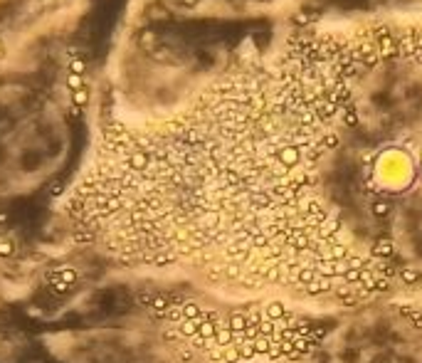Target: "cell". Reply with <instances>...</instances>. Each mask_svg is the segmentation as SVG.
I'll list each match as a JSON object with an SVG mask.
<instances>
[{
  "mask_svg": "<svg viewBox=\"0 0 422 363\" xmlns=\"http://www.w3.org/2000/svg\"><path fill=\"white\" fill-rule=\"evenodd\" d=\"M77 269L74 267H60L57 272H52L50 274V284L57 289V292H65V289H69L74 282H77Z\"/></svg>",
  "mask_w": 422,
  "mask_h": 363,
  "instance_id": "6da1fadb",
  "label": "cell"
},
{
  "mask_svg": "<svg viewBox=\"0 0 422 363\" xmlns=\"http://www.w3.org/2000/svg\"><path fill=\"white\" fill-rule=\"evenodd\" d=\"M264 316L272 319V321H292L294 319V314L284 306V301H269L264 306Z\"/></svg>",
  "mask_w": 422,
  "mask_h": 363,
  "instance_id": "7a4b0ae2",
  "label": "cell"
},
{
  "mask_svg": "<svg viewBox=\"0 0 422 363\" xmlns=\"http://www.w3.org/2000/svg\"><path fill=\"white\" fill-rule=\"evenodd\" d=\"M304 292H306L309 297H319V294H324V292H333V284H331V277H324V274H316V279H314L311 284H306V287H304Z\"/></svg>",
  "mask_w": 422,
  "mask_h": 363,
  "instance_id": "3957f363",
  "label": "cell"
},
{
  "mask_svg": "<svg viewBox=\"0 0 422 363\" xmlns=\"http://www.w3.org/2000/svg\"><path fill=\"white\" fill-rule=\"evenodd\" d=\"M237 351H240V356H242V363L245 361H252L255 356H257V351H255V341H250V338H245L242 333L235 338V343H232Z\"/></svg>",
  "mask_w": 422,
  "mask_h": 363,
  "instance_id": "277c9868",
  "label": "cell"
},
{
  "mask_svg": "<svg viewBox=\"0 0 422 363\" xmlns=\"http://www.w3.org/2000/svg\"><path fill=\"white\" fill-rule=\"evenodd\" d=\"M292 279H294V284H299V287H306V284H311L314 279H316V269L311 267V264H301L294 274H292Z\"/></svg>",
  "mask_w": 422,
  "mask_h": 363,
  "instance_id": "5b68a950",
  "label": "cell"
},
{
  "mask_svg": "<svg viewBox=\"0 0 422 363\" xmlns=\"http://www.w3.org/2000/svg\"><path fill=\"white\" fill-rule=\"evenodd\" d=\"M370 255H373V257H378V260H388V257L392 255V240H390V237H380V240H375V245H373Z\"/></svg>",
  "mask_w": 422,
  "mask_h": 363,
  "instance_id": "8992f818",
  "label": "cell"
},
{
  "mask_svg": "<svg viewBox=\"0 0 422 363\" xmlns=\"http://www.w3.org/2000/svg\"><path fill=\"white\" fill-rule=\"evenodd\" d=\"M232 333H245V329H247V311H235L230 319H227V324H225Z\"/></svg>",
  "mask_w": 422,
  "mask_h": 363,
  "instance_id": "52a82bcc",
  "label": "cell"
},
{
  "mask_svg": "<svg viewBox=\"0 0 422 363\" xmlns=\"http://www.w3.org/2000/svg\"><path fill=\"white\" fill-rule=\"evenodd\" d=\"M202 319V316H200ZM200 319H183L175 329H178V333L183 336V338H193L195 333H197V329H200Z\"/></svg>",
  "mask_w": 422,
  "mask_h": 363,
  "instance_id": "ba28073f",
  "label": "cell"
},
{
  "mask_svg": "<svg viewBox=\"0 0 422 363\" xmlns=\"http://www.w3.org/2000/svg\"><path fill=\"white\" fill-rule=\"evenodd\" d=\"M220 329H223V324H215V321L200 319V329H197V333H200V336H205V338H215Z\"/></svg>",
  "mask_w": 422,
  "mask_h": 363,
  "instance_id": "9c48e42d",
  "label": "cell"
},
{
  "mask_svg": "<svg viewBox=\"0 0 422 363\" xmlns=\"http://www.w3.org/2000/svg\"><path fill=\"white\" fill-rule=\"evenodd\" d=\"M223 277L230 279V282L242 279V264H240V262H225V264H223Z\"/></svg>",
  "mask_w": 422,
  "mask_h": 363,
  "instance_id": "30bf717a",
  "label": "cell"
},
{
  "mask_svg": "<svg viewBox=\"0 0 422 363\" xmlns=\"http://www.w3.org/2000/svg\"><path fill=\"white\" fill-rule=\"evenodd\" d=\"M235 338H237V333H232L227 326H223V329L218 331V336H215V346L227 348V346H232V343H235Z\"/></svg>",
  "mask_w": 422,
  "mask_h": 363,
  "instance_id": "8fae6325",
  "label": "cell"
},
{
  "mask_svg": "<svg viewBox=\"0 0 422 363\" xmlns=\"http://www.w3.org/2000/svg\"><path fill=\"white\" fill-rule=\"evenodd\" d=\"M175 260H178V255H173V252H156L153 257H148V262L156 264V267H168V264H173Z\"/></svg>",
  "mask_w": 422,
  "mask_h": 363,
  "instance_id": "7c38bea8",
  "label": "cell"
},
{
  "mask_svg": "<svg viewBox=\"0 0 422 363\" xmlns=\"http://www.w3.org/2000/svg\"><path fill=\"white\" fill-rule=\"evenodd\" d=\"M397 277H400L402 284H417L420 277H422V272H417V269H412V267H405V269L397 272Z\"/></svg>",
  "mask_w": 422,
  "mask_h": 363,
  "instance_id": "4fadbf2b",
  "label": "cell"
},
{
  "mask_svg": "<svg viewBox=\"0 0 422 363\" xmlns=\"http://www.w3.org/2000/svg\"><path fill=\"white\" fill-rule=\"evenodd\" d=\"M180 309H183V319H200L202 316V309L195 301H183Z\"/></svg>",
  "mask_w": 422,
  "mask_h": 363,
  "instance_id": "5bb4252c",
  "label": "cell"
},
{
  "mask_svg": "<svg viewBox=\"0 0 422 363\" xmlns=\"http://www.w3.org/2000/svg\"><path fill=\"white\" fill-rule=\"evenodd\" d=\"M272 341H274V336H264V333H260V336L255 338V351H257L260 356L269 353V348H272Z\"/></svg>",
  "mask_w": 422,
  "mask_h": 363,
  "instance_id": "9a60e30c",
  "label": "cell"
},
{
  "mask_svg": "<svg viewBox=\"0 0 422 363\" xmlns=\"http://www.w3.org/2000/svg\"><path fill=\"white\" fill-rule=\"evenodd\" d=\"M292 343H294V348H296V351H301L304 356H306V353H311V348L316 346V341H311L309 336H294V341H292Z\"/></svg>",
  "mask_w": 422,
  "mask_h": 363,
  "instance_id": "2e32d148",
  "label": "cell"
},
{
  "mask_svg": "<svg viewBox=\"0 0 422 363\" xmlns=\"http://www.w3.org/2000/svg\"><path fill=\"white\" fill-rule=\"evenodd\" d=\"M163 319H165L170 326H178V324L183 321V309H180V306H170V309L165 311V316H163Z\"/></svg>",
  "mask_w": 422,
  "mask_h": 363,
  "instance_id": "e0dca14e",
  "label": "cell"
},
{
  "mask_svg": "<svg viewBox=\"0 0 422 363\" xmlns=\"http://www.w3.org/2000/svg\"><path fill=\"white\" fill-rule=\"evenodd\" d=\"M223 363H242V356L235 346H227L223 348Z\"/></svg>",
  "mask_w": 422,
  "mask_h": 363,
  "instance_id": "ac0fdd59",
  "label": "cell"
},
{
  "mask_svg": "<svg viewBox=\"0 0 422 363\" xmlns=\"http://www.w3.org/2000/svg\"><path fill=\"white\" fill-rule=\"evenodd\" d=\"M336 5L341 10H358V8H365L368 0H336Z\"/></svg>",
  "mask_w": 422,
  "mask_h": 363,
  "instance_id": "d6986e66",
  "label": "cell"
},
{
  "mask_svg": "<svg viewBox=\"0 0 422 363\" xmlns=\"http://www.w3.org/2000/svg\"><path fill=\"white\" fill-rule=\"evenodd\" d=\"M161 338L165 341V343H173V346H178L180 341H183V336L178 333V329L173 326V329H163V333H161Z\"/></svg>",
  "mask_w": 422,
  "mask_h": 363,
  "instance_id": "ffe728a7",
  "label": "cell"
},
{
  "mask_svg": "<svg viewBox=\"0 0 422 363\" xmlns=\"http://www.w3.org/2000/svg\"><path fill=\"white\" fill-rule=\"evenodd\" d=\"M205 277H207L210 282H220V279H223V264H210V267L205 269Z\"/></svg>",
  "mask_w": 422,
  "mask_h": 363,
  "instance_id": "44dd1931",
  "label": "cell"
},
{
  "mask_svg": "<svg viewBox=\"0 0 422 363\" xmlns=\"http://www.w3.org/2000/svg\"><path fill=\"white\" fill-rule=\"evenodd\" d=\"M346 262H348V267H351V269H368V260H365V257H360V255H351Z\"/></svg>",
  "mask_w": 422,
  "mask_h": 363,
  "instance_id": "7402d4cb",
  "label": "cell"
},
{
  "mask_svg": "<svg viewBox=\"0 0 422 363\" xmlns=\"http://www.w3.org/2000/svg\"><path fill=\"white\" fill-rule=\"evenodd\" d=\"M341 279H343V284H358V282H360V269H351V267H348L346 274H343Z\"/></svg>",
  "mask_w": 422,
  "mask_h": 363,
  "instance_id": "603a6c76",
  "label": "cell"
},
{
  "mask_svg": "<svg viewBox=\"0 0 422 363\" xmlns=\"http://www.w3.org/2000/svg\"><path fill=\"white\" fill-rule=\"evenodd\" d=\"M373 292H378V294L390 292V282H388V277H375V282H373Z\"/></svg>",
  "mask_w": 422,
  "mask_h": 363,
  "instance_id": "cb8c5ba5",
  "label": "cell"
},
{
  "mask_svg": "<svg viewBox=\"0 0 422 363\" xmlns=\"http://www.w3.org/2000/svg\"><path fill=\"white\" fill-rule=\"evenodd\" d=\"M338 299H341V304H343V306H348V309H351V306H356V304L360 301L356 292H346V294H343V297H338Z\"/></svg>",
  "mask_w": 422,
  "mask_h": 363,
  "instance_id": "d4e9b609",
  "label": "cell"
},
{
  "mask_svg": "<svg viewBox=\"0 0 422 363\" xmlns=\"http://www.w3.org/2000/svg\"><path fill=\"white\" fill-rule=\"evenodd\" d=\"M13 252H15V245L10 240H5V237L0 240V257H10Z\"/></svg>",
  "mask_w": 422,
  "mask_h": 363,
  "instance_id": "484cf974",
  "label": "cell"
},
{
  "mask_svg": "<svg viewBox=\"0 0 422 363\" xmlns=\"http://www.w3.org/2000/svg\"><path fill=\"white\" fill-rule=\"evenodd\" d=\"M407 319H410V324H412L415 329H422V311H420V309H412V311L407 314Z\"/></svg>",
  "mask_w": 422,
  "mask_h": 363,
  "instance_id": "4316f807",
  "label": "cell"
},
{
  "mask_svg": "<svg viewBox=\"0 0 422 363\" xmlns=\"http://www.w3.org/2000/svg\"><path fill=\"white\" fill-rule=\"evenodd\" d=\"M378 269H380V274H383V277H388V279H390L392 274H397V269H395L390 262H380V264H378Z\"/></svg>",
  "mask_w": 422,
  "mask_h": 363,
  "instance_id": "83f0119b",
  "label": "cell"
},
{
  "mask_svg": "<svg viewBox=\"0 0 422 363\" xmlns=\"http://www.w3.org/2000/svg\"><path fill=\"white\" fill-rule=\"evenodd\" d=\"M373 213H375L378 218H385V215L390 213V205H388V203H375V205H373Z\"/></svg>",
  "mask_w": 422,
  "mask_h": 363,
  "instance_id": "f1b7e54d",
  "label": "cell"
},
{
  "mask_svg": "<svg viewBox=\"0 0 422 363\" xmlns=\"http://www.w3.org/2000/svg\"><path fill=\"white\" fill-rule=\"evenodd\" d=\"M87 99H89L87 89H79V92H74V104H77V106H84V104H87Z\"/></svg>",
  "mask_w": 422,
  "mask_h": 363,
  "instance_id": "f546056e",
  "label": "cell"
},
{
  "mask_svg": "<svg viewBox=\"0 0 422 363\" xmlns=\"http://www.w3.org/2000/svg\"><path fill=\"white\" fill-rule=\"evenodd\" d=\"M175 356H178V361H180V363H190V358H193V353H190L188 348H180Z\"/></svg>",
  "mask_w": 422,
  "mask_h": 363,
  "instance_id": "4dcf8cb0",
  "label": "cell"
},
{
  "mask_svg": "<svg viewBox=\"0 0 422 363\" xmlns=\"http://www.w3.org/2000/svg\"><path fill=\"white\" fill-rule=\"evenodd\" d=\"M82 72H84L82 60H74V62H72V74H79V77H82Z\"/></svg>",
  "mask_w": 422,
  "mask_h": 363,
  "instance_id": "1f68e13d",
  "label": "cell"
},
{
  "mask_svg": "<svg viewBox=\"0 0 422 363\" xmlns=\"http://www.w3.org/2000/svg\"><path fill=\"white\" fill-rule=\"evenodd\" d=\"M284 358H287V361H299V358H304V353H301V351H296V348H294V351H289V353H287V356H284Z\"/></svg>",
  "mask_w": 422,
  "mask_h": 363,
  "instance_id": "d6a6232c",
  "label": "cell"
},
{
  "mask_svg": "<svg viewBox=\"0 0 422 363\" xmlns=\"http://www.w3.org/2000/svg\"><path fill=\"white\" fill-rule=\"evenodd\" d=\"M178 3H180V5H195L197 0H178Z\"/></svg>",
  "mask_w": 422,
  "mask_h": 363,
  "instance_id": "836d02e7",
  "label": "cell"
},
{
  "mask_svg": "<svg viewBox=\"0 0 422 363\" xmlns=\"http://www.w3.org/2000/svg\"><path fill=\"white\" fill-rule=\"evenodd\" d=\"M0 55H3V42H0Z\"/></svg>",
  "mask_w": 422,
  "mask_h": 363,
  "instance_id": "e575fe53",
  "label": "cell"
},
{
  "mask_svg": "<svg viewBox=\"0 0 422 363\" xmlns=\"http://www.w3.org/2000/svg\"><path fill=\"white\" fill-rule=\"evenodd\" d=\"M420 311H422V306H420Z\"/></svg>",
  "mask_w": 422,
  "mask_h": 363,
  "instance_id": "d590c367",
  "label": "cell"
},
{
  "mask_svg": "<svg viewBox=\"0 0 422 363\" xmlns=\"http://www.w3.org/2000/svg\"><path fill=\"white\" fill-rule=\"evenodd\" d=\"M420 282H422V277H420Z\"/></svg>",
  "mask_w": 422,
  "mask_h": 363,
  "instance_id": "8d00e7d4",
  "label": "cell"
}]
</instances>
